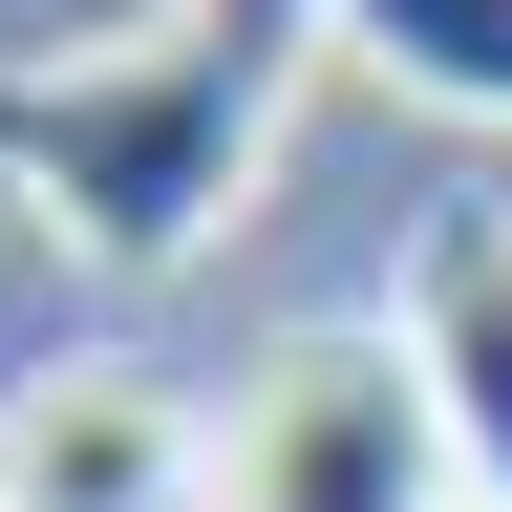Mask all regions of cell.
<instances>
[{"mask_svg": "<svg viewBox=\"0 0 512 512\" xmlns=\"http://www.w3.org/2000/svg\"><path fill=\"white\" fill-rule=\"evenodd\" d=\"M192 491H214V427L150 363H43L0 406V512H192Z\"/></svg>", "mask_w": 512, "mask_h": 512, "instance_id": "3", "label": "cell"}, {"mask_svg": "<svg viewBox=\"0 0 512 512\" xmlns=\"http://www.w3.org/2000/svg\"><path fill=\"white\" fill-rule=\"evenodd\" d=\"M406 363H427V406H448L470 512H512V214H491V192L427 214V256H406Z\"/></svg>", "mask_w": 512, "mask_h": 512, "instance_id": "4", "label": "cell"}, {"mask_svg": "<svg viewBox=\"0 0 512 512\" xmlns=\"http://www.w3.org/2000/svg\"><path fill=\"white\" fill-rule=\"evenodd\" d=\"M320 22L299 0H171L128 43H64V64H0V192L64 235V278H192L235 235L256 150H278Z\"/></svg>", "mask_w": 512, "mask_h": 512, "instance_id": "1", "label": "cell"}, {"mask_svg": "<svg viewBox=\"0 0 512 512\" xmlns=\"http://www.w3.org/2000/svg\"><path fill=\"white\" fill-rule=\"evenodd\" d=\"M299 22H320V0H299Z\"/></svg>", "mask_w": 512, "mask_h": 512, "instance_id": "6", "label": "cell"}, {"mask_svg": "<svg viewBox=\"0 0 512 512\" xmlns=\"http://www.w3.org/2000/svg\"><path fill=\"white\" fill-rule=\"evenodd\" d=\"M448 406L406 363V320H299V342L235 363L214 427V512H448Z\"/></svg>", "mask_w": 512, "mask_h": 512, "instance_id": "2", "label": "cell"}, {"mask_svg": "<svg viewBox=\"0 0 512 512\" xmlns=\"http://www.w3.org/2000/svg\"><path fill=\"white\" fill-rule=\"evenodd\" d=\"M320 43L427 86V107H470V128H512V0H320Z\"/></svg>", "mask_w": 512, "mask_h": 512, "instance_id": "5", "label": "cell"}]
</instances>
